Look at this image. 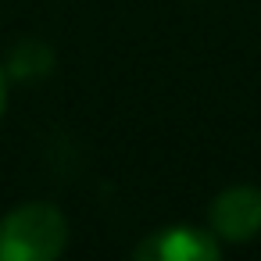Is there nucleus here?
Segmentation results:
<instances>
[{"label":"nucleus","mask_w":261,"mask_h":261,"mask_svg":"<svg viewBox=\"0 0 261 261\" xmlns=\"http://www.w3.org/2000/svg\"><path fill=\"white\" fill-rule=\"evenodd\" d=\"M68 247V218L47 200H29L0 218V261H58Z\"/></svg>","instance_id":"1"},{"label":"nucleus","mask_w":261,"mask_h":261,"mask_svg":"<svg viewBox=\"0 0 261 261\" xmlns=\"http://www.w3.org/2000/svg\"><path fill=\"white\" fill-rule=\"evenodd\" d=\"M207 225L225 243H250L261 232V190L247 182L225 186L207 207Z\"/></svg>","instance_id":"2"},{"label":"nucleus","mask_w":261,"mask_h":261,"mask_svg":"<svg viewBox=\"0 0 261 261\" xmlns=\"http://www.w3.org/2000/svg\"><path fill=\"white\" fill-rule=\"evenodd\" d=\"M129 261H222V247L215 232L193 225H165L143 236Z\"/></svg>","instance_id":"3"},{"label":"nucleus","mask_w":261,"mask_h":261,"mask_svg":"<svg viewBox=\"0 0 261 261\" xmlns=\"http://www.w3.org/2000/svg\"><path fill=\"white\" fill-rule=\"evenodd\" d=\"M50 68H54V50L36 36L18 40L4 65V72L11 79H43V75H50Z\"/></svg>","instance_id":"4"},{"label":"nucleus","mask_w":261,"mask_h":261,"mask_svg":"<svg viewBox=\"0 0 261 261\" xmlns=\"http://www.w3.org/2000/svg\"><path fill=\"white\" fill-rule=\"evenodd\" d=\"M4 111H8V72L0 68V118H4Z\"/></svg>","instance_id":"5"}]
</instances>
